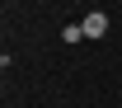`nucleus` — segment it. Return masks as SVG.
Returning <instances> with one entry per match:
<instances>
[{
    "label": "nucleus",
    "mask_w": 122,
    "mask_h": 108,
    "mask_svg": "<svg viewBox=\"0 0 122 108\" xmlns=\"http://www.w3.org/2000/svg\"><path fill=\"white\" fill-rule=\"evenodd\" d=\"M108 33V14L103 10H89V14H85V38H103Z\"/></svg>",
    "instance_id": "nucleus-1"
},
{
    "label": "nucleus",
    "mask_w": 122,
    "mask_h": 108,
    "mask_svg": "<svg viewBox=\"0 0 122 108\" xmlns=\"http://www.w3.org/2000/svg\"><path fill=\"white\" fill-rule=\"evenodd\" d=\"M61 38H66V42H80V38H85V24H66Z\"/></svg>",
    "instance_id": "nucleus-2"
}]
</instances>
